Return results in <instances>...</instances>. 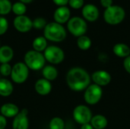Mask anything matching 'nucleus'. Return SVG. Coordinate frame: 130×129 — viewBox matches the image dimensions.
I'll return each mask as SVG.
<instances>
[{"mask_svg":"<svg viewBox=\"0 0 130 129\" xmlns=\"http://www.w3.org/2000/svg\"><path fill=\"white\" fill-rule=\"evenodd\" d=\"M66 79L68 87L72 90L79 92L84 90H85L90 85L91 78L84 68L74 67L69 70Z\"/></svg>","mask_w":130,"mask_h":129,"instance_id":"nucleus-1","label":"nucleus"},{"mask_svg":"<svg viewBox=\"0 0 130 129\" xmlns=\"http://www.w3.org/2000/svg\"><path fill=\"white\" fill-rule=\"evenodd\" d=\"M66 30L62 24L56 22H50L43 29V36L51 42L59 43L66 38Z\"/></svg>","mask_w":130,"mask_h":129,"instance_id":"nucleus-2","label":"nucleus"},{"mask_svg":"<svg viewBox=\"0 0 130 129\" xmlns=\"http://www.w3.org/2000/svg\"><path fill=\"white\" fill-rule=\"evenodd\" d=\"M45 62L46 59L43 54L34 49L27 51L24 56V63L30 70H42L45 66Z\"/></svg>","mask_w":130,"mask_h":129,"instance_id":"nucleus-3","label":"nucleus"},{"mask_svg":"<svg viewBox=\"0 0 130 129\" xmlns=\"http://www.w3.org/2000/svg\"><path fill=\"white\" fill-rule=\"evenodd\" d=\"M126 17L124 8L119 5H112L106 8L104 12V19L105 22L110 25H117L123 22Z\"/></svg>","mask_w":130,"mask_h":129,"instance_id":"nucleus-4","label":"nucleus"},{"mask_svg":"<svg viewBox=\"0 0 130 129\" xmlns=\"http://www.w3.org/2000/svg\"><path fill=\"white\" fill-rule=\"evenodd\" d=\"M67 29L74 36L79 37L87 32L88 24L85 19L80 17H73L67 22Z\"/></svg>","mask_w":130,"mask_h":129,"instance_id":"nucleus-5","label":"nucleus"},{"mask_svg":"<svg viewBox=\"0 0 130 129\" xmlns=\"http://www.w3.org/2000/svg\"><path fill=\"white\" fill-rule=\"evenodd\" d=\"M29 70L30 69L27 67V65L22 62L15 63L12 66L11 73L10 75L11 81L18 84L24 83L29 77Z\"/></svg>","mask_w":130,"mask_h":129,"instance_id":"nucleus-6","label":"nucleus"},{"mask_svg":"<svg viewBox=\"0 0 130 129\" xmlns=\"http://www.w3.org/2000/svg\"><path fill=\"white\" fill-rule=\"evenodd\" d=\"M46 61L52 65H58L63 62L65 59L64 51L57 46H49L43 52Z\"/></svg>","mask_w":130,"mask_h":129,"instance_id":"nucleus-7","label":"nucleus"},{"mask_svg":"<svg viewBox=\"0 0 130 129\" xmlns=\"http://www.w3.org/2000/svg\"><path fill=\"white\" fill-rule=\"evenodd\" d=\"M103 90L101 87L93 84L89 85L85 89L84 99L86 103L89 105H95L101 100Z\"/></svg>","mask_w":130,"mask_h":129,"instance_id":"nucleus-8","label":"nucleus"},{"mask_svg":"<svg viewBox=\"0 0 130 129\" xmlns=\"http://www.w3.org/2000/svg\"><path fill=\"white\" fill-rule=\"evenodd\" d=\"M72 116L74 120L82 125L90 123L92 119V113L91 109L85 105L77 106L73 110Z\"/></svg>","mask_w":130,"mask_h":129,"instance_id":"nucleus-9","label":"nucleus"},{"mask_svg":"<svg viewBox=\"0 0 130 129\" xmlns=\"http://www.w3.org/2000/svg\"><path fill=\"white\" fill-rule=\"evenodd\" d=\"M13 25L18 32L27 33L33 28V21L26 15L16 16L13 21Z\"/></svg>","mask_w":130,"mask_h":129,"instance_id":"nucleus-10","label":"nucleus"},{"mask_svg":"<svg viewBox=\"0 0 130 129\" xmlns=\"http://www.w3.org/2000/svg\"><path fill=\"white\" fill-rule=\"evenodd\" d=\"M28 110L23 109L20 110L18 114L13 119L12 129H28L29 128V119Z\"/></svg>","mask_w":130,"mask_h":129,"instance_id":"nucleus-11","label":"nucleus"},{"mask_svg":"<svg viewBox=\"0 0 130 129\" xmlns=\"http://www.w3.org/2000/svg\"><path fill=\"white\" fill-rule=\"evenodd\" d=\"M111 79L112 78L110 73L104 70L96 71L91 75V80L94 81V84L100 87L108 85L110 83Z\"/></svg>","mask_w":130,"mask_h":129,"instance_id":"nucleus-12","label":"nucleus"},{"mask_svg":"<svg viewBox=\"0 0 130 129\" xmlns=\"http://www.w3.org/2000/svg\"><path fill=\"white\" fill-rule=\"evenodd\" d=\"M83 17L90 22H94L98 20L99 17V10L98 7L93 4H86L83 6L82 10Z\"/></svg>","mask_w":130,"mask_h":129,"instance_id":"nucleus-13","label":"nucleus"},{"mask_svg":"<svg viewBox=\"0 0 130 129\" xmlns=\"http://www.w3.org/2000/svg\"><path fill=\"white\" fill-rule=\"evenodd\" d=\"M71 16V11L69 8L66 6H60L57 8L53 14V18L55 20V22L63 24L65 23H67Z\"/></svg>","mask_w":130,"mask_h":129,"instance_id":"nucleus-14","label":"nucleus"},{"mask_svg":"<svg viewBox=\"0 0 130 129\" xmlns=\"http://www.w3.org/2000/svg\"><path fill=\"white\" fill-rule=\"evenodd\" d=\"M34 90L35 91L41 96H46L48 95L52 90V84L51 82L46 80L45 78H40L38 79L34 84Z\"/></svg>","mask_w":130,"mask_h":129,"instance_id":"nucleus-15","label":"nucleus"},{"mask_svg":"<svg viewBox=\"0 0 130 129\" xmlns=\"http://www.w3.org/2000/svg\"><path fill=\"white\" fill-rule=\"evenodd\" d=\"M20 112V109L18 106L12 103H6L2 105L0 107V114L3 116L4 117L7 118H14L18 113Z\"/></svg>","mask_w":130,"mask_h":129,"instance_id":"nucleus-16","label":"nucleus"},{"mask_svg":"<svg viewBox=\"0 0 130 129\" xmlns=\"http://www.w3.org/2000/svg\"><path fill=\"white\" fill-rule=\"evenodd\" d=\"M14 57L13 49L7 45L0 46V64L9 63Z\"/></svg>","mask_w":130,"mask_h":129,"instance_id":"nucleus-17","label":"nucleus"},{"mask_svg":"<svg viewBox=\"0 0 130 129\" xmlns=\"http://www.w3.org/2000/svg\"><path fill=\"white\" fill-rule=\"evenodd\" d=\"M14 90V87L9 80L6 78L0 79V96L3 97H9L12 94Z\"/></svg>","mask_w":130,"mask_h":129,"instance_id":"nucleus-18","label":"nucleus"},{"mask_svg":"<svg viewBox=\"0 0 130 129\" xmlns=\"http://www.w3.org/2000/svg\"><path fill=\"white\" fill-rule=\"evenodd\" d=\"M113 53L120 58H126L130 56L129 46L125 43H117L113 47Z\"/></svg>","mask_w":130,"mask_h":129,"instance_id":"nucleus-19","label":"nucleus"},{"mask_svg":"<svg viewBox=\"0 0 130 129\" xmlns=\"http://www.w3.org/2000/svg\"><path fill=\"white\" fill-rule=\"evenodd\" d=\"M90 123L94 129H104L107 126L108 121L104 116L98 114L92 116Z\"/></svg>","mask_w":130,"mask_h":129,"instance_id":"nucleus-20","label":"nucleus"},{"mask_svg":"<svg viewBox=\"0 0 130 129\" xmlns=\"http://www.w3.org/2000/svg\"><path fill=\"white\" fill-rule=\"evenodd\" d=\"M42 75L43 78L49 81L56 79L58 76V71L53 65H45L42 69Z\"/></svg>","mask_w":130,"mask_h":129,"instance_id":"nucleus-21","label":"nucleus"},{"mask_svg":"<svg viewBox=\"0 0 130 129\" xmlns=\"http://www.w3.org/2000/svg\"><path fill=\"white\" fill-rule=\"evenodd\" d=\"M47 40L42 36L36 37L32 43V47L33 49L37 52H44L45 49L47 48Z\"/></svg>","mask_w":130,"mask_h":129,"instance_id":"nucleus-22","label":"nucleus"},{"mask_svg":"<svg viewBox=\"0 0 130 129\" xmlns=\"http://www.w3.org/2000/svg\"><path fill=\"white\" fill-rule=\"evenodd\" d=\"M77 46L78 47L83 51H86L89 49L91 46V39L85 35L78 37L77 40Z\"/></svg>","mask_w":130,"mask_h":129,"instance_id":"nucleus-23","label":"nucleus"},{"mask_svg":"<svg viewBox=\"0 0 130 129\" xmlns=\"http://www.w3.org/2000/svg\"><path fill=\"white\" fill-rule=\"evenodd\" d=\"M11 11L17 16L24 15V14L27 11V6L25 4H24L21 2H16L14 4H12Z\"/></svg>","mask_w":130,"mask_h":129,"instance_id":"nucleus-24","label":"nucleus"},{"mask_svg":"<svg viewBox=\"0 0 130 129\" xmlns=\"http://www.w3.org/2000/svg\"><path fill=\"white\" fill-rule=\"evenodd\" d=\"M50 129H64L65 128V122L62 119L59 117L53 118L49 123Z\"/></svg>","mask_w":130,"mask_h":129,"instance_id":"nucleus-25","label":"nucleus"},{"mask_svg":"<svg viewBox=\"0 0 130 129\" xmlns=\"http://www.w3.org/2000/svg\"><path fill=\"white\" fill-rule=\"evenodd\" d=\"M12 4L10 0H0V14H8L11 11Z\"/></svg>","mask_w":130,"mask_h":129,"instance_id":"nucleus-26","label":"nucleus"},{"mask_svg":"<svg viewBox=\"0 0 130 129\" xmlns=\"http://www.w3.org/2000/svg\"><path fill=\"white\" fill-rule=\"evenodd\" d=\"M47 23L45 18L43 17H36L33 20V27L37 30H42L44 29L46 26Z\"/></svg>","mask_w":130,"mask_h":129,"instance_id":"nucleus-27","label":"nucleus"},{"mask_svg":"<svg viewBox=\"0 0 130 129\" xmlns=\"http://www.w3.org/2000/svg\"><path fill=\"white\" fill-rule=\"evenodd\" d=\"M12 66L9 63H5L0 65V74L4 77H8L11 75Z\"/></svg>","mask_w":130,"mask_h":129,"instance_id":"nucleus-28","label":"nucleus"},{"mask_svg":"<svg viewBox=\"0 0 130 129\" xmlns=\"http://www.w3.org/2000/svg\"><path fill=\"white\" fill-rule=\"evenodd\" d=\"M8 29V20L4 17H0V36L5 34Z\"/></svg>","mask_w":130,"mask_h":129,"instance_id":"nucleus-29","label":"nucleus"},{"mask_svg":"<svg viewBox=\"0 0 130 129\" xmlns=\"http://www.w3.org/2000/svg\"><path fill=\"white\" fill-rule=\"evenodd\" d=\"M84 3V0H69V6L74 9H79L81 8H83Z\"/></svg>","mask_w":130,"mask_h":129,"instance_id":"nucleus-30","label":"nucleus"},{"mask_svg":"<svg viewBox=\"0 0 130 129\" xmlns=\"http://www.w3.org/2000/svg\"><path fill=\"white\" fill-rule=\"evenodd\" d=\"M123 67L127 73L130 74V56L125 58L123 61Z\"/></svg>","mask_w":130,"mask_h":129,"instance_id":"nucleus-31","label":"nucleus"},{"mask_svg":"<svg viewBox=\"0 0 130 129\" xmlns=\"http://www.w3.org/2000/svg\"><path fill=\"white\" fill-rule=\"evenodd\" d=\"M100 2L105 8H108L113 5V0H100Z\"/></svg>","mask_w":130,"mask_h":129,"instance_id":"nucleus-32","label":"nucleus"},{"mask_svg":"<svg viewBox=\"0 0 130 129\" xmlns=\"http://www.w3.org/2000/svg\"><path fill=\"white\" fill-rule=\"evenodd\" d=\"M7 126V119L0 114V129H5Z\"/></svg>","mask_w":130,"mask_h":129,"instance_id":"nucleus-33","label":"nucleus"},{"mask_svg":"<svg viewBox=\"0 0 130 129\" xmlns=\"http://www.w3.org/2000/svg\"><path fill=\"white\" fill-rule=\"evenodd\" d=\"M53 2L56 5L60 7V6H66V5L69 4V0H53Z\"/></svg>","mask_w":130,"mask_h":129,"instance_id":"nucleus-34","label":"nucleus"},{"mask_svg":"<svg viewBox=\"0 0 130 129\" xmlns=\"http://www.w3.org/2000/svg\"><path fill=\"white\" fill-rule=\"evenodd\" d=\"M81 129H94V128L92 127L91 123H88V124L82 125L81 127Z\"/></svg>","mask_w":130,"mask_h":129,"instance_id":"nucleus-35","label":"nucleus"},{"mask_svg":"<svg viewBox=\"0 0 130 129\" xmlns=\"http://www.w3.org/2000/svg\"><path fill=\"white\" fill-rule=\"evenodd\" d=\"M33 0H19V2L24 3V4H27V3H30Z\"/></svg>","mask_w":130,"mask_h":129,"instance_id":"nucleus-36","label":"nucleus"},{"mask_svg":"<svg viewBox=\"0 0 130 129\" xmlns=\"http://www.w3.org/2000/svg\"><path fill=\"white\" fill-rule=\"evenodd\" d=\"M0 79H1V78H0Z\"/></svg>","mask_w":130,"mask_h":129,"instance_id":"nucleus-37","label":"nucleus"}]
</instances>
